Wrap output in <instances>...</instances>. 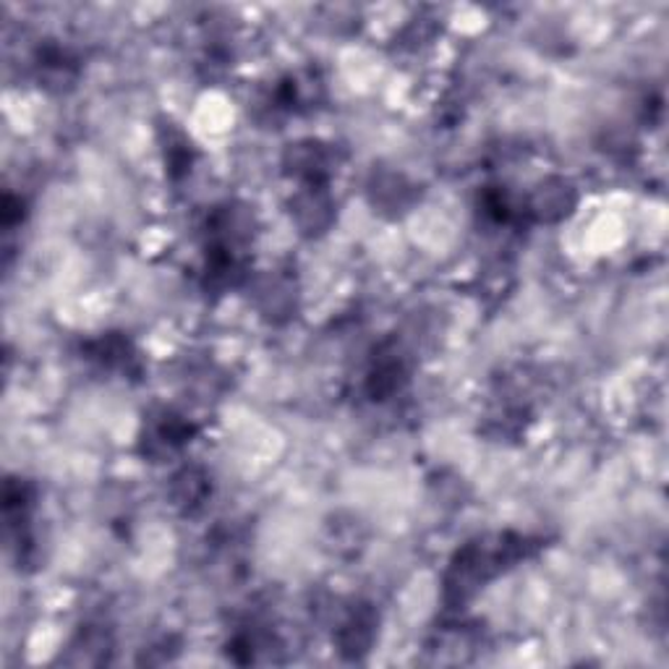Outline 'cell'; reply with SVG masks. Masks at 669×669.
<instances>
[{"label":"cell","mask_w":669,"mask_h":669,"mask_svg":"<svg viewBox=\"0 0 669 669\" xmlns=\"http://www.w3.org/2000/svg\"><path fill=\"white\" fill-rule=\"evenodd\" d=\"M196 427L186 416L173 411H160L155 419H149L145 434V453L149 457H166L181 450L194 436Z\"/></svg>","instance_id":"cell-1"},{"label":"cell","mask_w":669,"mask_h":669,"mask_svg":"<svg viewBox=\"0 0 669 669\" xmlns=\"http://www.w3.org/2000/svg\"><path fill=\"white\" fill-rule=\"evenodd\" d=\"M576 207V191L565 179H547L531 194L529 204H523L525 215H534L536 220H559Z\"/></svg>","instance_id":"cell-2"},{"label":"cell","mask_w":669,"mask_h":669,"mask_svg":"<svg viewBox=\"0 0 669 669\" xmlns=\"http://www.w3.org/2000/svg\"><path fill=\"white\" fill-rule=\"evenodd\" d=\"M374 631H377V614L368 604L353 606L348 617L338 627V646L343 654L351 657H361L368 651L374 640Z\"/></svg>","instance_id":"cell-3"},{"label":"cell","mask_w":669,"mask_h":669,"mask_svg":"<svg viewBox=\"0 0 669 669\" xmlns=\"http://www.w3.org/2000/svg\"><path fill=\"white\" fill-rule=\"evenodd\" d=\"M332 196L327 186H302L293 204V213H296V223L302 225L309 234H319L327 230V225L332 223Z\"/></svg>","instance_id":"cell-4"},{"label":"cell","mask_w":669,"mask_h":669,"mask_svg":"<svg viewBox=\"0 0 669 669\" xmlns=\"http://www.w3.org/2000/svg\"><path fill=\"white\" fill-rule=\"evenodd\" d=\"M87 359L100 364L102 368H111V372H132L139 364L134 345L118 332H107L102 338L92 340V343H87Z\"/></svg>","instance_id":"cell-5"},{"label":"cell","mask_w":669,"mask_h":669,"mask_svg":"<svg viewBox=\"0 0 669 669\" xmlns=\"http://www.w3.org/2000/svg\"><path fill=\"white\" fill-rule=\"evenodd\" d=\"M162 132L168 134L166 139V162H168V173L173 175V179H181V175H186L191 166H194V147H191L189 136L179 132V128L173 126V123H168V126H162Z\"/></svg>","instance_id":"cell-6"},{"label":"cell","mask_w":669,"mask_h":669,"mask_svg":"<svg viewBox=\"0 0 669 669\" xmlns=\"http://www.w3.org/2000/svg\"><path fill=\"white\" fill-rule=\"evenodd\" d=\"M207 497V476L196 468H183L181 474L173 476V500L181 508L194 510L200 508Z\"/></svg>","instance_id":"cell-7"},{"label":"cell","mask_w":669,"mask_h":669,"mask_svg":"<svg viewBox=\"0 0 669 669\" xmlns=\"http://www.w3.org/2000/svg\"><path fill=\"white\" fill-rule=\"evenodd\" d=\"M372 194H374V204L379 202V204H385V207L398 209V207H406V204L411 202L413 186L402 179L400 173H385V175H379V179H374Z\"/></svg>","instance_id":"cell-8"}]
</instances>
